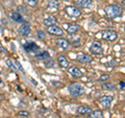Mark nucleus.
<instances>
[{
    "label": "nucleus",
    "mask_w": 125,
    "mask_h": 118,
    "mask_svg": "<svg viewBox=\"0 0 125 118\" xmlns=\"http://www.w3.org/2000/svg\"><path fill=\"white\" fill-rule=\"evenodd\" d=\"M72 45H73V46H75V47H77V46H79V45H80L79 39H77V40H74V41L72 42Z\"/></svg>",
    "instance_id": "obj_29"
},
{
    "label": "nucleus",
    "mask_w": 125,
    "mask_h": 118,
    "mask_svg": "<svg viewBox=\"0 0 125 118\" xmlns=\"http://www.w3.org/2000/svg\"><path fill=\"white\" fill-rule=\"evenodd\" d=\"M92 110L88 106H79L76 109V113L77 114H81V115H88L89 113H91Z\"/></svg>",
    "instance_id": "obj_13"
},
{
    "label": "nucleus",
    "mask_w": 125,
    "mask_h": 118,
    "mask_svg": "<svg viewBox=\"0 0 125 118\" xmlns=\"http://www.w3.org/2000/svg\"><path fill=\"white\" fill-rule=\"evenodd\" d=\"M24 49L27 52H36L39 50V46L32 41H27L24 43Z\"/></svg>",
    "instance_id": "obj_8"
},
{
    "label": "nucleus",
    "mask_w": 125,
    "mask_h": 118,
    "mask_svg": "<svg viewBox=\"0 0 125 118\" xmlns=\"http://www.w3.org/2000/svg\"><path fill=\"white\" fill-rule=\"evenodd\" d=\"M19 115L22 116V117H27V116H29V113L27 111H20L19 112Z\"/></svg>",
    "instance_id": "obj_28"
},
{
    "label": "nucleus",
    "mask_w": 125,
    "mask_h": 118,
    "mask_svg": "<svg viewBox=\"0 0 125 118\" xmlns=\"http://www.w3.org/2000/svg\"><path fill=\"white\" fill-rule=\"evenodd\" d=\"M92 4V0H75V5L78 7H88Z\"/></svg>",
    "instance_id": "obj_17"
},
{
    "label": "nucleus",
    "mask_w": 125,
    "mask_h": 118,
    "mask_svg": "<svg viewBox=\"0 0 125 118\" xmlns=\"http://www.w3.org/2000/svg\"><path fill=\"white\" fill-rule=\"evenodd\" d=\"M5 63H6V65H7V66H9V67H10V69L17 70V67H16V65H15V64H14V63H13V62H11L10 60H6V62H5Z\"/></svg>",
    "instance_id": "obj_25"
},
{
    "label": "nucleus",
    "mask_w": 125,
    "mask_h": 118,
    "mask_svg": "<svg viewBox=\"0 0 125 118\" xmlns=\"http://www.w3.org/2000/svg\"><path fill=\"white\" fill-rule=\"evenodd\" d=\"M57 63H58V65H60L61 68H62V69H67L70 65L69 61L66 59V57L62 56V54H60V56L57 57Z\"/></svg>",
    "instance_id": "obj_10"
},
{
    "label": "nucleus",
    "mask_w": 125,
    "mask_h": 118,
    "mask_svg": "<svg viewBox=\"0 0 125 118\" xmlns=\"http://www.w3.org/2000/svg\"><path fill=\"white\" fill-rule=\"evenodd\" d=\"M119 87H120L121 89H124V88H125V82H120Z\"/></svg>",
    "instance_id": "obj_31"
},
{
    "label": "nucleus",
    "mask_w": 125,
    "mask_h": 118,
    "mask_svg": "<svg viewBox=\"0 0 125 118\" xmlns=\"http://www.w3.org/2000/svg\"><path fill=\"white\" fill-rule=\"evenodd\" d=\"M88 118H103V113H102L101 110L92 111L91 113L88 114Z\"/></svg>",
    "instance_id": "obj_18"
},
{
    "label": "nucleus",
    "mask_w": 125,
    "mask_h": 118,
    "mask_svg": "<svg viewBox=\"0 0 125 118\" xmlns=\"http://www.w3.org/2000/svg\"><path fill=\"white\" fill-rule=\"evenodd\" d=\"M10 18L11 20H14L15 22H22L23 21V17L20 13H17V12H13L10 14Z\"/></svg>",
    "instance_id": "obj_19"
},
{
    "label": "nucleus",
    "mask_w": 125,
    "mask_h": 118,
    "mask_svg": "<svg viewBox=\"0 0 125 118\" xmlns=\"http://www.w3.org/2000/svg\"><path fill=\"white\" fill-rule=\"evenodd\" d=\"M55 42H56V45L58 47H61L62 49H67L70 45V42L67 39H64V38H57Z\"/></svg>",
    "instance_id": "obj_12"
},
{
    "label": "nucleus",
    "mask_w": 125,
    "mask_h": 118,
    "mask_svg": "<svg viewBox=\"0 0 125 118\" xmlns=\"http://www.w3.org/2000/svg\"><path fill=\"white\" fill-rule=\"evenodd\" d=\"M66 14L70 17H73V18H78L81 16V11L78 9L76 6H73V5H69V6H66L65 9Z\"/></svg>",
    "instance_id": "obj_4"
},
{
    "label": "nucleus",
    "mask_w": 125,
    "mask_h": 118,
    "mask_svg": "<svg viewBox=\"0 0 125 118\" xmlns=\"http://www.w3.org/2000/svg\"><path fill=\"white\" fill-rule=\"evenodd\" d=\"M0 84H2V81H1V78H0Z\"/></svg>",
    "instance_id": "obj_36"
},
{
    "label": "nucleus",
    "mask_w": 125,
    "mask_h": 118,
    "mask_svg": "<svg viewBox=\"0 0 125 118\" xmlns=\"http://www.w3.org/2000/svg\"><path fill=\"white\" fill-rule=\"evenodd\" d=\"M68 71L74 78H79V77L83 76V72H81L77 67H71V68H69Z\"/></svg>",
    "instance_id": "obj_14"
},
{
    "label": "nucleus",
    "mask_w": 125,
    "mask_h": 118,
    "mask_svg": "<svg viewBox=\"0 0 125 118\" xmlns=\"http://www.w3.org/2000/svg\"><path fill=\"white\" fill-rule=\"evenodd\" d=\"M112 101H113V96H111V95H104V96L99 98L98 103H99V105L103 109H108L109 107H111V105H112Z\"/></svg>",
    "instance_id": "obj_7"
},
{
    "label": "nucleus",
    "mask_w": 125,
    "mask_h": 118,
    "mask_svg": "<svg viewBox=\"0 0 125 118\" xmlns=\"http://www.w3.org/2000/svg\"><path fill=\"white\" fill-rule=\"evenodd\" d=\"M18 10H19V12H26V10H25V7H24V6H21V5H20V6H19V7H18Z\"/></svg>",
    "instance_id": "obj_32"
},
{
    "label": "nucleus",
    "mask_w": 125,
    "mask_h": 118,
    "mask_svg": "<svg viewBox=\"0 0 125 118\" xmlns=\"http://www.w3.org/2000/svg\"><path fill=\"white\" fill-rule=\"evenodd\" d=\"M45 67L46 68H52V67H54V62L52 60H46L45 62Z\"/></svg>",
    "instance_id": "obj_23"
},
{
    "label": "nucleus",
    "mask_w": 125,
    "mask_h": 118,
    "mask_svg": "<svg viewBox=\"0 0 125 118\" xmlns=\"http://www.w3.org/2000/svg\"><path fill=\"white\" fill-rule=\"evenodd\" d=\"M122 4H123V5L125 6V0H123V2H122Z\"/></svg>",
    "instance_id": "obj_35"
},
{
    "label": "nucleus",
    "mask_w": 125,
    "mask_h": 118,
    "mask_svg": "<svg viewBox=\"0 0 125 118\" xmlns=\"http://www.w3.org/2000/svg\"><path fill=\"white\" fill-rule=\"evenodd\" d=\"M43 23H44V25L46 26H50V25H55L57 23V20L55 17H53V16H50V17H47L44 19V21H43Z\"/></svg>",
    "instance_id": "obj_16"
},
{
    "label": "nucleus",
    "mask_w": 125,
    "mask_h": 118,
    "mask_svg": "<svg viewBox=\"0 0 125 118\" xmlns=\"http://www.w3.org/2000/svg\"><path fill=\"white\" fill-rule=\"evenodd\" d=\"M124 29H125V28H124Z\"/></svg>",
    "instance_id": "obj_37"
},
{
    "label": "nucleus",
    "mask_w": 125,
    "mask_h": 118,
    "mask_svg": "<svg viewBox=\"0 0 125 118\" xmlns=\"http://www.w3.org/2000/svg\"><path fill=\"white\" fill-rule=\"evenodd\" d=\"M102 89L111 91V90L116 89V86H115V84H113V83H104V84H102Z\"/></svg>",
    "instance_id": "obj_22"
},
{
    "label": "nucleus",
    "mask_w": 125,
    "mask_h": 118,
    "mask_svg": "<svg viewBox=\"0 0 125 118\" xmlns=\"http://www.w3.org/2000/svg\"><path fill=\"white\" fill-rule=\"evenodd\" d=\"M101 34H102L101 35L102 38L104 39V40L108 41V42H114L118 39V35H117V33L115 30H112V29H105Z\"/></svg>",
    "instance_id": "obj_3"
},
{
    "label": "nucleus",
    "mask_w": 125,
    "mask_h": 118,
    "mask_svg": "<svg viewBox=\"0 0 125 118\" xmlns=\"http://www.w3.org/2000/svg\"><path fill=\"white\" fill-rule=\"evenodd\" d=\"M104 13L107 18L116 19L118 17H121V15L123 14V9L118 4H109L107 6H105Z\"/></svg>",
    "instance_id": "obj_1"
},
{
    "label": "nucleus",
    "mask_w": 125,
    "mask_h": 118,
    "mask_svg": "<svg viewBox=\"0 0 125 118\" xmlns=\"http://www.w3.org/2000/svg\"><path fill=\"white\" fill-rule=\"evenodd\" d=\"M38 38L39 39H41V40H43V39H45L46 38V34L44 33L43 30H38Z\"/></svg>",
    "instance_id": "obj_27"
},
{
    "label": "nucleus",
    "mask_w": 125,
    "mask_h": 118,
    "mask_svg": "<svg viewBox=\"0 0 125 118\" xmlns=\"http://www.w3.org/2000/svg\"><path fill=\"white\" fill-rule=\"evenodd\" d=\"M61 84V83L60 82H52V85L54 86V85H60Z\"/></svg>",
    "instance_id": "obj_33"
},
{
    "label": "nucleus",
    "mask_w": 125,
    "mask_h": 118,
    "mask_svg": "<svg viewBox=\"0 0 125 118\" xmlns=\"http://www.w3.org/2000/svg\"><path fill=\"white\" fill-rule=\"evenodd\" d=\"M109 77H111V76H109L108 74H102V75L99 76L98 81H99V82H106V81L109 80Z\"/></svg>",
    "instance_id": "obj_24"
},
{
    "label": "nucleus",
    "mask_w": 125,
    "mask_h": 118,
    "mask_svg": "<svg viewBox=\"0 0 125 118\" xmlns=\"http://www.w3.org/2000/svg\"><path fill=\"white\" fill-rule=\"evenodd\" d=\"M47 33L52 36H56V37H62L64 36V30L60 28L56 25H50L47 26Z\"/></svg>",
    "instance_id": "obj_6"
},
{
    "label": "nucleus",
    "mask_w": 125,
    "mask_h": 118,
    "mask_svg": "<svg viewBox=\"0 0 125 118\" xmlns=\"http://www.w3.org/2000/svg\"><path fill=\"white\" fill-rule=\"evenodd\" d=\"M60 7V2L57 0H48V3H47V9L48 10H54L56 11Z\"/></svg>",
    "instance_id": "obj_15"
},
{
    "label": "nucleus",
    "mask_w": 125,
    "mask_h": 118,
    "mask_svg": "<svg viewBox=\"0 0 125 118\" xmlns=\"http://www.w3.org/2000/svg\"><path fill=\"white\" fill-rule=\"evenodd\" d=\"M3 98H4V96H3V95H1V94H0V100H3Z\"/></svg>",
    "instance_id": "obj_34"
},
{
    "label": "nucleus",
    "mask_w": 125,
    "mask_h": 118,
    "mask_svg": "<svg viewBox=\"0 0 125 118\" xmlns=\"http://www.w3.org/2000/svg\"><path fill=\"white\" fill-rule=\"evenodd\" d=\"M18 31H19V34H20L21 36L26 37V36H29L30 35L31 28H30V26L28 24H23V25H21L20 27H19Z\"/></svg>",
    "instance_id": "obj_11"
},
{
    "label": "nucleus",
    "mask_w": 125,
    "mask_h": 118,
    "mask_svg": "<svg viewBox=\"0 0 125 118\" xmlns=\"http://www.w3.org/2000/svg\"><path fill=\"white\" fill-rule=\"evenodd\" d=\"M15 65L17 66V70H19V71H21L22 73H25V70L23 69L22 65H21V64H20V63H19L18 61H16V62H15Z\"/></svg>",
    "instance_id": "obj_26"
},
{
    "label": "nucleus",
    "mask_w": 125,
    "mask_h": 118,
    "mask_svg": "<svg viewBox=\"0 0 125 118\" xmlns=\"http://www.w3.org/2000/svg\"><path fill=\"white\" fill-rule=\"evenodd\" d=\"M36 59H38V60H47V59H50V54L47 51H40L36 54Z\"/></svg>",
    "instance_id": "obj_20"
},
{
    "label": "nucleus",
    "mask_w": 125,
    "mask_h": 118,
    "mask_svg": "<svg viewBox=\"0 0 125 118\" xmlns=\"http://www.w3.org/2000/svg\"><path fill=\"white\" fill-rule=\"evenodd\" d=\"M26 1L28 2L30 5H36L38 3V0H26Z\"/></svg>",
    "instance_id": "obj_30"
},
{
    "label": "nucleus",
    "mask_w": 125,
    "mask_h": 118,
    "mask_svg": "<svg viewBox=\"0 0 125 118\" xmlns=\"http://www.w3.org/2000/svg\"><path fill=\"white\" fill-rule=\"evenodd\" d=\"M78 30H79V25L78 24H71V25H69L67 28L68 34H70V35H74L75 33H77Z\"/></svg>",
    "instance_id": "obj_21"
},
{
    "label": "nucleus",
    "mask_w": 125,
    "mask_h": 118,
    "mask_svg": "<svg viewBox=\"0 0 125 118\" xmlns=\"http://www.w3.org/2000/svg\"><path fill=\"white\" fill-rule=\"evenodd\" d=\"M90 52L95 54V56H101V54H103V48L101 46V43L98 41L92 43V45L90 46Z\"/></svg>",
    "instance_id": "obj_5"
},
{
    "label": "nucleus",
    "mask_w": 125,
    "mask_h": 118,
    "mask_svg": "<svg viewBox=\"0 0 125 118\" xmlns=\"http://www.w3.org/2000/svg\"><path fill=\"white\" fill-rule=\"evenodd\" d=\"M76 60L80 63H83V64H88V63H91L93 61V59L91 56L89 54H85V53H79L76 58Z\"/></svg>",
    "instance_id": "obj_9"
},
{
    "label": "nucleus",
    "mask_w": 125,
    "mask_h": 118,
    "mask_svg": "<svg viewBox=\"0 0 125 118\" xmlns=\"http://www.w3.org/2000/svg\"><path fill=\"white\" fill-rule=\"evenodd\" d=\"M68 90H69V93L74 97L81 96L85 93V89L79 84V83H76V82L70 83L69 86H68Z\"/></svg>",
    "instance_id": "obj_2"
}]
</instances>
